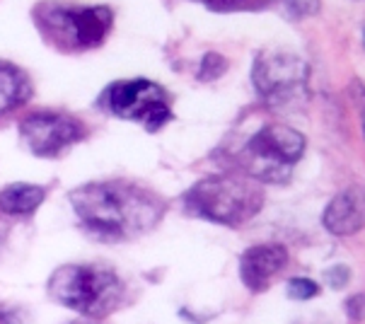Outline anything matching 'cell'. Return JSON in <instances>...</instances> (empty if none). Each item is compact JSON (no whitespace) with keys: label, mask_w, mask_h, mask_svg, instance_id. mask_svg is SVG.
I'll list each match as a JSON object with an SVG mask.
<instances>
[{"label":"cell","mask_w":365,"mask_h":324,"mask_svg":"<svg viewBox=\"0 0 365 324\" xmlns=\"http://www.w3.org/2000/svg\"><path fill=\"white\" fill-rule=\"evenodd\" d=\"M29 97H32V83L27 73L20 66L0 61V119L24 107Z\"/></svg>","instance_id":"obj_11"},{"label":"cell","mask_w":365,"mask_h":324,"mask_svg":"<svg viewBox=\"0 0 365 324\" xmlns=\"http://www.w3.org/2000/svg\"><path fill=\"white\" fill-rule=\"evenodd\" d=\"M322 223L324 228L334 235H354L363 228V201L361 196L354 194V191H346V194H339L334 201L324 208V216H322Z\"/></svg>","instance_id":"obj_10"},{"label":"cell","mask_w":365,"mask_h":324,"mask_svg":"<svg viewBox=\"0 0 365 324\" xmlns=\"http://www.w3.org/2000/svg\"><path fill=\"white\" fill-rule=\"evenodd\" d=\"M346 281H349V269H346V266H339V269L329 271V285H331V288H341Z\"/></svg>","instance_id":"obj_17"},{"label":"cell","mask_w":365,"mask_h":324,"mask_svg":"<svg viewBox=\"0 0 365 324\" xmlns=\"http://www.w3.org/2000/svg\"><path fill=\"white\" fill-rule=\"evenodd\" d=\"M71 203L83 228L97 240L121 242L150 233L163 221L165 201L140 184L107 179L71 191Z\"/></svg>","instance_id":"obj_1"},{"label":"cell","mask_w":365,"mask_h":324,"mask_svg":"<svg viewBox=\"0 0 365 324\" xmlns=\"http://www.w3.org/2000/svg\"><path fill=\"white\" fill-rule=\"evenodd\" d=\"M24 146L36 158H58L66 148L76 146L88 136V128L76 116L58 111H34L20 123Z\"/></svg>","instance_id":"obj_8"},{"label":"cell","mask_w":365,"mask_h":324,"mask_svg":"<svg viewBox=\"0 0 365 324\" xmlns=\"http://www.w3.org/2000/svg\"><path fill=\"white\" fill-rule=\"evenodd\" d=\"M319 293V285L310 281V278H293L288 283V295L295 298V300H310Z\"/></svg>","instance_id":"obj_14"},{"label":"cell","mask_w":365,"mask_h":324,"mask_svg":"<svg viewBox=\"0 0 365 324\" xmlns=\"http://www.w3.org/2000/svg\"><path fill=\"white\" fill-rule=\"evenodd\" d=\"M0 324H22L20 317L15 313H8V310H0Z\"/></svg>","instance_id":"obj_18"},{"label":"cell","mask_w":365,"mask_h":324,"mask_svg":"<svg viewBox=\"0 0 365 324\" xmlns=\"http://www.w3.org/2000/svg\"><path fill=\"white\" fill-rule=\"evenodd\" d=\"M252 80H255L257 95H262L266 104L281 107V104L293 102L305 90L307 64L295 54L271 49L257 56Z\"/></svg>","instance_id":"obj_7"},{"label":"cell","mask_w":365,"mask_h":324,"mask_svg":"<svg viewBox=\"0 0 365 324\" xmlns=\"http://www.w3.org/2000/svg\"><path fill=\"white\" fill-rule=\"evenodd\" d=\"M225 59L218 54H206V59L201 61V71H199V80H215L220 73H225Z\"/></svg>","instance_id":"obj_15"},{"label":"cell","mask_w":365,"mask_h":324,"mask_svg":"<svg viewBox=\"0 0 365 324\" xmlns=\"http://www.w3.org/2000/svg\"><path fill=\"white\" fill-rule=\"evenodd\" d=\"M215 12H235V10H259L266 8L271 0H201Z\"/></svg>","instance_id":"obj_13"},{"label":"cell","mask_w":365,"mask_h":324,"mask_svg":"<svg viewBox=\"0 0 365 324\" xmlns=\"http://www.w3.org/2000/svg\"><path fill=\"white\" fill-rule=\"evenodd\" d=\"M32 20L44 44L56 51L83 54L102 46L114 27V12L107 5L41 0L32 8Z\"/></svg>","instance_id":"obj_2"},{"label":"cell","mask_w":365,"mask_h":324,"mask_svg":"<svg viewBox=\"0 0 365 324\" xmlns=\"http://www.w3.org/2000/svg\"><path fill=\"white\" fill-rule=\"evenodd\" d=\"M56 303L88 317H102L123 305V281L111 269L97 264H66L48 278Z\"/></svg>","instance_id":"obj_4"},{"label":"cell","mask_w":365,"mask_h":324,"mask_svg":"<svg viewBox=\"0 0 365 324\" xmlns=\"http://www.w3.org/2000/svg\"><path fill=\"white\" fill-rule=\"evenodd\" d=\"M187 211L210 223L237 228L252 221L264 206V191L250 177H206L196 182L184 196Z\"/></svg>","instance_id":"obj_3"},{"label":"cell","mask_w":365,"mask_h":324,"mask_svg":"<svg viewBox=\"0 0 365 324\" xmlns=\"http://www.w3.org/2000/svg\"><path fill=\"white\" fill-rule=\"evenodd\" d=\"M288 264V252L281 245H259L250 247L240 259V276L250 290L262 293Z\"/></svg>","instance_id":"obj_9"},{"label":"cell","mask_w":365,"mask_h":324,"mask_svg":"<svg viewBox=\"0 0 365 324\" xmlns=\"http://www.w3.org/2000/svg\"><path fill=\"white\" fill-rule=\"evenodd\" d=\"M286 8L293 12L295 17H305V15H314L319 10V0H283Z\"/></svg>","instance_id":"obj_16"},{"label":"cell","mask_w":365,"mask_h":324,"mask_svg":"<svg viewBox=\"0 0 365 324\" xmlns=\"http://www.w3.org/2000/svg\"><path fill=\"white\" fill-rule=\"evenodd\" d=\"M302 153H305V138L295 128L283 126V123H271L264 126L259 133L247 143V167L252 177L269 179H288L290 167L295 165Z\"/></svg>","instance_id":"obj_6"},{"label":"cell","mask_w":365,"mask_h":324,"mask_svg":"<svg viewBox=\"0 0 365 324\" xmlns=\"http://www.w3.org/2000/svg\"><path fill=\"white\" fill-rule=\"evenodd\" d=\"M73 324H92V322H73Z\"/></svg>","instance_id":"obj_19"},{"label":"cell","mask_w":365,"mask_h":324,"mask_svg":"<svg viewBox=\"0 0 365 324\" xmlns=\"http://www.w3.org/2000/svg\"><path fill=\"white\" fill-rule=\"evenodd\" d=\"M100 107L119 119L143 123L155 133L172 119L167 92L153 80H116L100 95Z\"/></svg>","instance_id":"obj_5"},{"label":"cell","mask_w":365,"mask_h":324,"mask_svg":"<svg viewBox=\"0 0 365 324\" xmlns=\"http://www.w3.org/2000/svg\"><path fill=\"white\" fill-rule=\"evenodd\" d=\"M46 198V189L36 184H10L0 191V208L10 216L34 213Z\"/></svg>","instance_id":"obj_12"}]
</instances>
